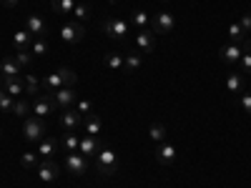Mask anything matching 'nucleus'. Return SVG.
Here are the masks:
<instances>
[{"mask_svg":"<svg viewBox=\"0 0 251 188\" xmlns=\"http://www.w3.org/2000/svg\"><path fill=\"white\" fill-rule=\"evenodd\" d=\"M116 171H118V156H116V151L100 148L98 156H96V173L103 176V178H108V176H113Z\"/></svg>","mask_w":251,"mask_h":188,"instance_id":"f257e3e1","label":"nucleus"},{"mask_svg":"<svg viewBox=\"0 0 251 188\" xmlns=\"http://www.w3.org/2000/svg\"><path fill=\"white\" fill-rule=\"evenodd\" d=\"M23 136H25V141H30V143H40V141L48 136L46 118H38V116L25 118V123H23Z\"/></svg>","mask_w":251,"mask_h":188,"instance_id":"f03ea898","label":"nucleus"},{"mask_svg":"<svg viewBox=\"0 0 251 188\" xmlns=\"http://www.w3.org/2000/svg\"><path fill=\"white\" fill-rule=\"evenodd\" d=\"M35 176L43 181V183H53L60 176V165L53 158H43V161L38 163V168H35Z\"/></svg>","mask_w":251,"mask_h":188,"instance_id":"7ed1b4c3","label":"nucleus"},{"mask_svg":"<svg viewBox=\"0 0 251 188\" xmlns=\"http://www.w3.org/2000/svg\"><path fill=\"white\" fill-rule=\"evenodd\" d=\"M100 28H103V33H106V35H111V38H116V40H123L126 35H128V23H126L123 18H118V15L108 18Z\"/></svg>","mask_w":251,"mask_h":188,"instance_id":"20e7f679","label":"nucleus"},{"mask_svg":"<svg viewBox=\"0 0 251 188\" xmlns=\"http://www.w3.org/2000/svg\"><path fill=\"white\" fill-rule=\"evenodd\" d=\"M53 111H55V98H53V93H38L35 100H33V113H35L38 118H46V116H50Z\"/></svg>","mask_w":251,"mask_h":188,"instance_id":"39448f33","label":"nucleus"},{"mask_svg":"<svg viewBox=\"0 0 251 188\" xmlns=\"http://www.w3.org/2000/svg\"><path fill=\"white\" fill-rule=\"evenodd\" d=\"M60 38L66 40V43H71V46H78L83 38H86V28H83L78 20H71V23H66L60 28Z\"/></svg>","mask_w":251,"mask_h":188,"instance_id":"423d86ee","label":"nucleus"},{"mask_svg":"<svg viewBox=\"0 0 251 188\" xmlns=\"http://www.w3.org/2000/svg\"><path fill=\"white\" fill-rule=\"evenodd\" d=\"M58 123H60V128H66V133H75L83 125V116L75 108H66L58 116Z\"/></svg>","mask_w":251,"mask_h":188,"instance_id":"0eeeda50","label":"nucleus"},{"mask_svg":"<svg viewBox=\"0 0 251 188\" xmlns=\"http://www.w3.org/2000/svg\"><path fill=\"white\" fill-rule=\"evenodd\" d=\"M174 28H176V18L171 13L163 10V13H156L153 15V33L156 35H171Z\"/></svg>","mask_w":251,"mask_h":188,"instance_id":"6e6552de","label":"nucleus"},{"mask_svg":"<svg viewBox=\"0 0 251 188\" xmlns=\"http://www.w3.org/2000/svg\"><path fill=\"white\" fill-rule=\"evenodd\" d=\"M153 48H156V33L149 30V28L138 30L136 33V50H141L143 55H149V53H153Z\"/></svg>","mask_w":251,"mask_h":188,"instance_id":"1a4fd4ad","label":"nucleus"},{"mask_svg":"<svg viewBox=\"0 0 251 188\" xmlns=\"http://www.w3.org/2000/svg\"><path fill=\"white\" fill-rule=\"evenodd\" d=\"M156 163H161V165H171L174 161H176V156H178V151H176V145L174 143H169V141H163V143H158L156 145Z\"/></svg>","mask_w":251,"mask_h":188,"instance_id":"9d476101","label":"nucleus"},{"mask_svg":"<svg viewBox=\"0 0 251 188\" xmlns=\"http://www.w3.org/2000/svg\"><path fill=\"white\" fill-rule=\"evenodd\" d=\"M66 171L71 176H83L88 171V161L80 153H66Z\"/></svg>","mask_w":251,"mask_h":188,"instance_id":"9b49d317","label":"nucleus"},{"mask_svg":"<svg viewBox=\"0 0 251 188\" xmlns=\"http://www.w3.org/2000/svg\"><path fill=\"white\" fill-rule=\"evenodd\" d=\"M244 55V43H228L219 48V60L221 63H239V58Z\"/></svg>","mask_w":251,"mask_h":188,"instance_id":"f8f14e48","label":"nucleus"},{"mask_svg":"<svg viewBox=\"0 0 251 188\" xmlns=\"http://www.w3.org/2000/svg\"><path fill=\"white\" fill-rule=\"evenodd\" d=\"M25 30L33 35V38H46L48 28H46V20L40 15H28L25 18Z\"/></svg>","mask_w":251,"mask_h":188,"instance_id":"ddd939ff","label":"nucleus"},{"mask_svg":"<svg viewBox=\"0 0 251 188\" xmlns=\"http://www.w3.org/2000/svg\"><path fill=\"white\" fill-rule=\"evenodd\" d=\"M3 91L13 98H23L25 95V83H23V78H3Z\"/></svg>","mask_w":251,"mask_h":188,"instance_id":"4468645a","label":"nucleus"},{"mask_svg":"<svg viewBox=\"0 0 251 188\" xmlns=\"http://www.w3.org/2000/svg\"><path fill=\"white\" fill-rule=\"evenodd\" d=\"M58 145H60V143H58V138H53V136H46L43 141L38 143V151H35V153H38L40 158H53V156L58 153Z\"/></svg>","mask_w":251,"mask_h":188,"instance_id":"2eb2a0df","label":"nucleus"},{"mask_svg":"<svg viewBox=\"0 0 251 188\" xmlns=\"http://www.w3.org/2000/svg\"><path fill=\"white\" fill-rule=\"evenodd\" d=\"M53 98H55V106H60L63 111L75 106V100H78V95L73 93V88H60V91L53 93Z\"/></svg>","mask_w":251,"mask_h":188,"instance_id":"dca6fc26","label":"nucleus"},{"mask_svg":"<svg viewBox=\"0 0 251 188\" xmlns=\"http://www.w3.org/2000/svg\"><path fill=\"white\" fill-rule=\"evenodd\" d=\"M141 66H143V53L141 50H131V53L123 55V68L128 73H138Z\"/></svg>","mask_w":251,"mask_h":188,"instance_id":"f3484780","label":"nucleus"},{"mask_svg":"<svg viewBox=\"0 0 251 188\" xmlns=\"http://www.w3.org/2000/svg\"><path fill=\"white\" fill-rule=\"evenodd\" d=\"M0 73H3V78H23V68H20L13 58L0 60Z\"/></svg>","mask_w":251,"mask_h":188,"instance_id":"a211bd4d","label":"nucleus"},{"mask_svg":"<svg viewBox=\"0 0 251 188\" xmlns=\"http://www.w3.org/2000/svg\"><path fill=\"white\" fill-rule=\"evenodd\" d=\"M98 151H100V143H98V138H93V136H86V138H80V145H78V153L80 156H98Z\"/></svg>","mask_w":251,"mask_h":188,"instance_id":"6ab92c4d","label":"nucleus"},{"mask_svg":"<svg viewBox=\"0 0 251 188\" xmlns=\"http://www.w3.org/2000/svg\"><path fill=\"white\" fill-rule=\"evenodd\" d=\"M40 88H43V93H55V91L66 88V86H63V78H60V73L55 70V73H50V75H46L43 80H40Z\"/></svg>","mask_w":251,"mask_h":188,"instance_id":"aec40b11","label":"nucleus"},{"mask_svg":"<svg viewBox=\"0 0 251 188\" xmlns=\"http://www.w3.org/2000/svg\"><path fill=\"white\" fill-rule=\"evenodd\" d=\"M83 125H86V136H93V138H98L100 131H103V120H100V116H96V113L86 116Z\"/></svg>","mask_w":251,"mask_h":188,"instance_id":"412c9836","label":"nucleus"},{"mask_svg":"<svg viewBox=\"0 0 251 188\" xmlns=\"http://www.w3.org/2000/svg\"><path fill=\"white\" fill-rule=\"evenodd\" d=\"M226 91H228V93H241V91H244V75H241L239 70L226 75Z\"/></svg>","mask_w":251,"mask_h":188,"instance_id":"4be33fe9","label":"nucleus"},{"mask_svg":"<svg viewBox=\"0 0 251 188\" xmlns=\"http://www.w3.org/2000/svg\"><path fill=\"white\" fill-rule=\"evenodd\" d=\"M30 43H33V35H30L28 30H18V33L13 35V46H15V50H25Z\"/></svg>","mask_w":251,"mask_h":188,"instance_id":"5701e85b","label":"nucleus"},{"mask_svg":"<svg viewBox=\"0 0 251 188\" xmlns=\"http://www.w3.org/2000/svg\"><path fill=\"white\" fill-rule=\"evenodd\" d=\"M33 111V106L28 103V98L23 95V98H15V106H13V116H18V118H25L28 113Z\"/></svg>","mask_w":251,"mask_h":188,"instance_id":"b1692460","label":"nucleus"},{"mask_svg":"<svg viewBox=\"0 0 251 188\" xmlns=\"http://www.w3.org/2000/svg\"><path fill=\"white\" fill-rule=\"evenodd\" d=\"M23 83H25V98L28 95H38L40 93V80H38V75H23Z\"/></svg>","mask_w":251,"mask_h":188,"instance_id":"393cba45","label":"nucleus"},{"mask_svg":"<svg viewBox=\"0 0 251 188\" xmlns=\"http://www.w3.org/2000/svg\"><path fill=\"white\" fill-rule=\"evenodd\" d=\"M75 8V0H53V13L58 15H71Z\"/></svg>","mask_w":251,"mask_h":188,"instance_id":"a878e982","label":"nucleus"},{"mask_svg":"<svg viewBox=\"0 0 251 188\" xmlns=\"http://www.w3.org/2000/svg\"><path fill=\"white\" fill-rule=\"evenodd\" d=\"M38 163H40V156L35 151H25L20 156V165H23V168H38Z\"/></svg>","mask_w":251,"mask_h":188,"instance_id":"bb28decb","label":"nucleus"},{"mask_svg":"<svg viewBox=\"0 0 251 188\" xmlns=\"http://www.w3.org/2000/svg\"><path fill=\"white\" fill-rule=\"evenodd\" d=\"M149 15H146V10H133L131 13V23L138 28V30H143V28H149Z\"/></svg>","mask_w":251,"mask_h":188,"instance_id":"cd10ccee","label":"nucleus"},{"mask_svg":"<svg viewBox=\"0 0 251 188\" xmlns=\"http://www.w3.org/2000/svg\"><path fill=\"white\" fill-rule=\"evenodd\" d=\"M228 40H231V43H244V40H246V33H244V28L239 23L228 25Z\"/></svg>","mask_w":251,"mask_h":188,"instance_id":"c85d7f7f","label":"nucleus"},{"mask_svg":"<svg viewBox=\"0 0 251 188\" xmlns=\"http://www.w3.org/2000/svg\"><path fill=\"white\" fill-rule=\"evenodd\" d=\"M78 145H80V138L75 133H66V138H63V148H66V153H78Z\"/></svg>","mask_w":251,"mask_h":188,"instance_id":"c756f323","label":"nucleus"},{"mask_svg":"<svg viewBox=\"0 0 251 188\" xmlns=\"http://www.w3.org/2000/svg\"><path fill=\"white\" fill-rule=\"evenodd\" d=\"M149 136H151V141L163 143V141H166V125H163V123H153L151 131H149Z\"/></svg>","mask_w":251,"mask_h":188,"instance_id":"7c9ffc66","label":"nucleus"},{"mask_svg":"<svg viewBox=\"0 0 251 188\" xmlns=\"http://www.w3.org/2000/svg\"><path fill=\"white\" fill-rule=\"evenodd\" d=\"M13 106H15V98L8 95L3 88H0V111H3V113H13Z\"/></svg>","mask_w":251,"mask_h":188,"instance_id":"2f4dec72","label":"nucleus"},{"mask_svg":"<svg viewBox=\"0 0 251 188\" xmlns=\"http://www.w3.org/2000/svg\"><path fill=\"white\" fill-rule=\"evenodd\" d=\"M13 60L18 63L20 68H25V66H30V63H33V53H28V48H25V50H15Z\"/></svg>","mask_w":251,"mask_h":188,"instance_id":"473e14b6","label":"nucleus"},{"mask_svg":"<svg viewBox=\"0 0 251 188\" xmlns=\"http://www.w3.org/2000/svg\"><path fill=\"white\" fill-rule=\"evenodd\" d=\"M58 73H60V78H63V86H66V88L75 86V80H78L75 70H71V68H58Z\"/></svg>","mask_w":251,"mask_h":188,"instance_id":"72a5a7b5","label":"nucleus"},{"mask_svg":"<svg viewBox=\"0 0 251 188\" xmlns=\"http://www.w3.org/2000/svg\"><path fill=\"white\" fill-rule=\"evenodd\" d=\"M71 15L78 18V23H80V20H88V18H91V5H86V3H75V8H73Z\"/></svg>","mask_w":251,"mask_h":188,"instance_id":"f704fd0d","label":"nucleus"},{"mask_svg":"<svg viewBox=\"0 0 251 188\" xmlns=\"http://www.w3.org/2000/svg\"><path fill=\"white\" fill-rule=\"evenodd\" d=\"M106 66H108L111 70H121V68H123V55H121V53H108V55H106Z\"/></svg>","mask_w":251,"mask_h":188,"instance_id":"c9c22d12","label":"nucleus"},{"mask_svg":"<svg viewBox=\"0 0 251 188\" xmlns=\"http://www.w3.org/2000/svg\"><path fill=\"white\" fill-rule=\"evenodd\" d=\"M48 53V40L46 38H33V55H46Z\"/></svg>","mask_w":251,"mask_h":188,"instance_id":"e433bc0d","label":"nucleus"},{"mask_svg":"<svg viewBox=\"0 0 251 188\" xmlns=\"http://www.w3.org/2000/svg\"><path fill=\"white\" fill-rule=\"evenodd\" d=\"M239 73L241 75H251V53H244L239 58Z\"/></svg>","mask_w":251,"mask_h":188,"instance_id":"4c0bfd02","label":"nucleus"},{"mask_svg":"<svg viewBox=\"0 0 251 188\" xmlns=\"http://www.w3.org/2000/svg\"><path fill=\"white\" fill-rule=\"evenodd\" d=\"M75 111H78L80 116H91V113H93L91 100H86V98H78V100H75Z\"/></svg>","mask_w":251,"mask_h":188,"instance_id":"58836bf2","label":"nucleus"},{"mask_svg":"<svg viewBox=\"0 0 251 188\" xmlns=\"http://www.w3.org/2000/svg\"><path fill=\"white\" fill-rule=\"evenodd\" d=\"M239 25L244 28V33H246V35H251V13L241 15V20H239Z\"/></svg>","mask_w":251,"mask_h":188,"instance_id":"ea45409f","label":"nucleus"},{"mask_svg":"<svg viewBox=\"0 0 251 188\" xmlns=\"http://www.w3.org/2000/svg\"><path fill=\"white\" fill-rule=\"evenodd\" d=\"M239 103H241V108L251 116V93H241V98H239Z\"/></svg>","mask_w":251,"mask_h":188,"instance_id":"a19ab883","label":"nucleus"},{"mask_svg":"<svg viewBox=\"0 0 251 188\" xmlns=\"http://www.w3.org/2000/svg\"><path fill=\"white\" fill-rule=\"evenodd\" d=\"M3 5H5V8H18L20 0H3Z\"/></svg>","mask_w":251,"mask_h":188,"instance_id":"79ce46f5","label":"nucleus"},{"mask_svg":"<svg viewBox=\"0 0 251 188\" xmlns=\"http://www.w3.org/2000/svg\"><path fill=\"white\" fill-rule=\"evenodd\" d=\"M0 88H3V73H0Z\"/></svg>","mask_w":251,"mask_h":188,"instance_id":"37998d69","label":"nucleus"},{"mask_svg":"<svg viewBox=\"0 0 251 188\" xmlns=\"http://www.w3.org/2000/svg\"><path fill=\"white\" fill-rule=\"evenodd\" d=\"M0 138H3V131H0Z\"/></svg>","mask_w":251,"mask_h":188,"instance_id":"c03bdc74","label":"nucleus"}]
</instances>
